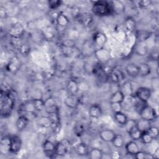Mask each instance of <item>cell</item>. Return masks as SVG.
I'll use <instances>...</instances> for the list:
<instances>
[{
    "instance_id": "e0dca14e",
    "label": "cell",
    "mask_w": 159,
    "mask_h": 159,
    "mask_svg": "<svg viewBox=\"0 0 159 159\" xmlns=\"http://www.w3.org/2000/svg\"><path fill=\"white\" fill-rule=\"evenodd\" d=\"M80 99L74 95L69 94L64 99L65 105L70 109H75L80 104Z\"/></svg>"
},
{
    "instance_id": "3957f363",
    "label": "cell",
    "mask_w": 159,
    "mask_h": 159,
    "mask_svg": "<svg viewBox=\"0 0 159 159\" xmlns=\"http://www.w3.org/2000/svg\"><path fill=\"white\" fill-rule=\"evenodd\" d=\"M140 118L148 121H153L157 118V112L155 108L146 104L139 112Z\"/></svg>"
},
{
    "instance_id": "f907efd6",
    "label": "cell",
    "mask_w": 159,
    "mask_h": 159,
    "mask_svg": "<svg viewBox=\"0 0 159 159\" xmlns=\"http://www.w3.org/2000/svg\"><path fill=\"white\" fill-rule=\"evenodd\" d=\"M147 104V102H143L140 100H139V99H137V100L135 101V102L134 104V107L135 109V111H137L138 112H139L140 111V110Z\"/></svg>"
},
{
    "instance_id": "ac0fdd59",
    "label": "cell",
    "mask_w": 159,
    "mask_h": 159,
    "mask_svg": "<svg viewBox=\"0 0 159 159\" xmlns=\"http://www.w3.org/2000/svg\"><path fill=\"white\" fill-rule=\"evenodd\" d=\"M110 4L112 14H120L124 12L125 11V6L124 4L120 1H109Z\"/></svg>"
},
{
    "instance_id": "277c9868",
    "label": "cell",
    "mask_w": 159,
    "mask_h": 159,
    "mask_svg": "<svg viewBox=\"0 0 159 159\" xmlns=\"http://www.w3.org/2000/svg\"><path fill=\"white\" fill-rule=\"evenodd\" d=\"M94 57L98 61V63L101 64H104L108 62L111 58V52L108 49L101 47L98 48L94 52Z\"/></svg>"
},
{
    "instance_id": "5b68a950",
    "label": "cell",
    "mask_w": 159,
    "mask_h": 159,
    "mask_svg": "<svg viewBox=\"0 0 159 159\" xmlns=\"http://www.w3.org/2000/svg\"><path fill=\"white\" fill-rule=\"evenodd\" d=\"M134 96L139 100L147 102L152 96L151 89L147 87H139L134 92Z\"/></svg>"
},
{
    "instance_id": "7402d4cb",
    "label": "cell",
    "mask_w": 159,
    "mask_h": 159,
    "mask_svg": "<svg viewBox=\"0 0 159 159\" xmlns=\"http://www.w3.org/2000/svg\"><path fill=\"white\" fill-rule=\"evenodd\" d=\"M10 140L11 137H2L0 142V153L2 155L10 152Z\"/></svg>"
},
{
    "instance_id": "30bf717a",
    "label": "cell",
    "mask_w": 159,
    "mask_h": 159,
    "mask_svg": "<svg viewBox=\"0 0 159 159\" xmlns=\"http://www.w3.org/2000/svg\"><path fill=\"white\" fill-rule=\"evenodd\" d=\"M22 140L18 135H13L11 137L10 140V153L17 154L19 152L22 148Z\"/></svg>"
},
{
    "instance_id": "74e56055",
    "label": "cell",
    "mask_w": 159,
    "mask_h": 159,
    "mask_svg": "<svg viewBox=\"0 0 159 159\" xmlns=\"http://www.w3.org/2000/svg\"><path fill=\"white\" fill-rule=\"evenodd\" d=\"M37 124L40 127L47 129L51 127V122L48 116H42L37 120Z\"/></svg>"
},
{
    "instance_id": "7a4b0ae2",
    "label": "cell",
    "mask_w": 159,
    "mask_h": 159,
    "mask_svg": "<svg viewBox=\"0 0 159 159\" xmlns=\"http://www.w3.org/2000/svg\"><path fill=\"white\" fill-rule=\"evenodd\" d=\"M92 11L94 15L98 16H106L112 14L109 1H104L93 2Z\"/></svg>"
},
{
    "instance_id": "836d02e7",
    "label": "cell",
    "mask_w": 159,
    "mask_h": 159,
    "mask_svg": "<svg viewBox=\"0 0 159 159\" xmlns=\"http://www.w3.org/2000/svg\"><path fill=\"white\" fill-rule=\"evenodd\" d=\"M112 145L117 148H120L125 144V139L120 134H116L113 140L111 142Z\"/></svg>"
},
{
    "instance_id": "e575fe53",
    "label": "cell",
    "mask_w": 159,
    "mask_h": 159,
    "mask_svg": "<svg viewBox=\"0 0 159 159\" xmlns=\"http://www.w3.org/2000/svg\"><path fill=\"white\" fill-rule=\"evenodd\" d=\"M102 151L98 148H92L89 149L88 153L89 158L91 159H101L103 157Z\"/></svg>"
},
{
    "instance_id": "7bdbcfd3",
    "label": "cell",
    "mask_w": 159,
    "mask_h": 159,
    "mask_svg": "<svg viewBox=\"0 0 159 159\" xmlns=\"http://www.w3.org/2000/svg\"><path fill=\"white\" fill-rule=\"evenodd\" d=\"M19 52L24 56L28 55L30 52V45L27 43H22L19 46Z\"/></svg>"
},
{
    "instance_id": "7c38bea8",
    "label": "cell",
    "mask_w": 159,
    "mask_h": 159,
    "mask_svg": "<svg viewBox=\"0 0 159 159\" xmlns=\"http://www.w3.org/2000/svg\"><path fill=\"white\" fill-rule=\"evenodd\" d=\"M123 79L124 75L120 70H114L107 74V81L112 84H118Z\"/></svg>"
},
{
    "instance_id": "11a10c76",
    "label": "cell",
    "mask_w": 159,
    "mask_h": 159,
    "mask_svg": "<svg viewBox=\"0 0 159 159\" xmlns=\"http://www.w3.org/2000/svg\"><path fill=\"white\" fill-rule=\"evenodd\" d=\"M7 14V12L5 9V8L2 6H1L0 7V17L1 19H5L6 18Z\"/></svg>"
},
{
    "instance_id": "9c48e42d",
    "label": "cell",
    "mask_w": 159,
    "mask_h": 159,
    "mask_svg": "<svg viewBox=\"0 0 159 159\" xmlns=\"http://www.w3.org/2000/svg\"><path fill=\"white\" fill-rule=\"evenodd\" d=\"M45 103V111L48 114L58 112V107L57 106L56 100L52 96L48 97L44 100Z\"/></svg>"
},
{
    "instance_id": "1f68e13d",
    "label": "cell",
    "mask_w": 159,
    "mask_h": 159,
    "mask_svg": "<svg viewBox=\"0 0 159 159\" xmlns=\"http://www.w3.org/2000/svg\"><path fill=\"white\" fill-rule=\"evenodd\" d=\"M139 66V75L141 76H147L151 73L150 65L146 63H142Z\"/></svg>"
},
{
    "instance_id": "d6986e66",
    "label": "cell",
    "mask_w": 159,
    "mask_h": 159,
    "mask_svg": "<svg viewBox=\"0 0 159 159\" xmlns=\"http://www.w3.org/2000/svg\"><path fill=\"white\" fill-rule=\"evenodd\" d=\"M102 114V111L101 106L98 104H93L91 105L88 109L89 116L94 119L99 118Z\"/></svg>"
},
{
    "instance_id": "83f0119b",
    "label": "cell",
    "mask_w": 159,
    "mask_h": 159,
    "mask_svg": "<svg viewBox=\"0 0 159 159\" xmlns=\"http://www.w3.org/2000/svg\"><path fill=\"white\" fill-rule=\"evenodd\" d=\"M152 35V33L147 30L140 29L137 31L136 37L139 42H144Z\"/></svg>"
},
{
    "instance_id": "cb8c5ba5",
    "label": "cell",
    "mask_w": 159,
    "mask_h": 159,
    "mask_svg": "<svg viewBox=\"0 0 159 159\" xmlns=\"http://www.w3.org/2000/svg\"><path fill=\"white\" fill-rule=\"evenodd\" d=\"M125 72L127 74L132 78L139 76V66L134 63H129L125 66Z\"/></svg>"
},
{
    "instance_id": "9f6ffc18",
    "label": "cell",
    "mask_w": 159,
    "mask_h": 159,
    "mask_svg": "<svg viewBox=\"0 0 159 159\" xmlns=\"http://www.w3.org/2000/svg\"><path fill=\"white\" fill-rule=\"evenodd\" d=\"M152 155L153 156V158H158L159 157V149H158V147H157L156 148V150L154 151L153 154H152Z\"/></svg>"
},
{
    "instance_id": "5bb4252c",
    "label": "cell",
    "mask_w": 159,
    "mask_h": 159,
    "mask_svg": "<svg viewBox=\"0 0 159 159\" xmlns=\"http://www.w3.org/2000/svg\"><path fill=\"white\" fill-rule=\"evenodd\" d=\"M93 40L96 46L101 48L106 43L107 38L104 33L102 32H97L93 35Z\"/></svg>"
},
{
    "instance_id": "ee69618b",
    "label": "cell",
    "mask_w": 159,
    "mask_h": 159,
    "mask_svg": "<svg viewBox=\"0 0 159 159\" xmlns=\"http://www.w3.org/2000/svg\"><path fill=\"white\" fill-rule=\"evenodd\" d=\"M84 130H85L84 126L81 123H78L76 124L75 126L74 127V132L77 136L80 137L82 135L84 132Z\"/></svg>"
},
{
    "instance_id": "681fc988",
    "label": "cell",
    "mask_w": 159,
    "mask_h": 159,
    "mask_svg": "<svg viewBox=\"0 0 159 159\" xmlns=\"http://www.w3.org/2000/svg\"><path fill=\"white\" fill-rule=\"evenodd\" d=\"M136 125V120L134 119H128L124 125L126 132L128 133L132 128Z\"/></svg>"
},
{
    "instance_id": "816d5d0a",
    "label": "cell",
    "mask_w": 159,
    "mask_h": 159,
    "mask_svg": "<svg viewBox=\"0 0 159 159\" xmlns=\"http://www.w3.org/2000/svg\"><path fill=\"white\" fill-rule=\"evenodd\" d=\"M152 4V1L150 0H142L138 2L139 6L142 9H146L148 7Z\"/></svg>"
},
{
    "instance_id": "d4e9b609",
    "label": "cell",
    "mask_w": 159,
    "mask_h": 159,
    "mask_svg": "<svg viewBox=\"0 0 159 159\" xmlns=\"http://www.w3.org/2000/svg\"><path fill=\"white\" fill-rule=\"evenodd\" d=\"M151 126V122L145 119L140 118L138 120H136V127L142 132H147Z\"/></svg>"
},
{
    "instance_id": "b9f144b4",
    "label": "cell",
    "mask_w": 159,
    "mask_h": 159,
    "mask_svg": "<svg viewBox=\"0 0 159 159\" xmlns=\"http://www.w3.org/2000/svg\"><path fill=\"white\" fill-rule=\"evenodd\" d=\"M140 140H142V142L144 143V144H150L152 142V141L153 140V139L152 138V137L148 134V132H142Z\"/></svg>"
},
{
    "instance_id": "d590c367",
    "label": "cell",
    "mask_w": 159,
    "mask_h": 159,
    "mask_svg": "<svg viewBox=\"0 0 159 159\" xmlns=\"http://www.w3.org/2000/svg\"><path fill=\"white\" fill-rule=\"evenodd\" d=\"M124 26L125 27L126 29L130 32H133L135 30L136 28V23L135 20L131 17H128L124 20Z\"/></svg>"
},
{
    "instance_id": "ffe728a7",
    "label": "cell",
    "mask_w": 159,
    "mask_h": 159,
    "mask_svg": "<svg viewBox=\"0 0 159 159\" xmlns=\"http://www.w3.org/2000/svg\"><path fill=\"white\" fill-rule=\"evenodd\" d=\"M66 89L69 94L76 96L79 91V84L75 80L70 79L67 83Z\"/></svg>"
},
{
    "instance_id": "f35d334b",
    "label": "cell",
    "mask_w": 159,
    "mask_h": 159,
    "mask_svg": "<svg viewBox=\"0 0 159 159\" xmlns=\"http://www.w3.org/2000/svg\"><path fill=\"white\" fill-rule=\"evenodd\" d=\"M130 137L134 141L140 140L142 132L137 129L136 125L128 132Z\"/></svg>"
},
{
    "instance_id": "2e32d148",
    "label": "cell",
    "mask_w": 159,
    "mask_h": 159,
    "mask_svg": "<svg viewBox=\"0 0 159 159\" xmlns=\"http://www.w3.org/2000/svg\"><path fill=\"white\" fill-rule=\"evenodd\" d=\"M116 134L112 130L109 129H102L99 133L101 139L105 142H111Z\"/></svg>"
},
{
    "instance_id": "4316f807",
    "label": "cell",
    "mask_w": 159,
    "mask_h": 159,
    "mask_svg": "<svg viewBox=\"0 0 159 159\" xmlns=\"http://www.w3.org/2000/svg\"><path fill=\"white\" fill-rule=\"evenodd\" d=\"M76 153L80 156H87L88 155L89 148L88 146L83 142L80 143L75 148Z\"/></svg>"
},
{
    "instance_id": "c3c4849f",
    "label": "cell",
    "mask_w": 159,
    "mask_h": 159,
    "mask_svg": "<svg viewBox=\"0 0 159 159\" xmlns=\"http://www.w3.org/2000/svg\"><path fill=\"white\" fill-rule=\"evenodd\" d=\"M110 107L114 113L121 112L122 110V103H119V102L110 103Z\"/></svg>"
},
{
    "instance_id": "ba28073f",
    "label": "cell",
    "mask_w": 159,
    "mask_h": 159,
    "mask_svg": "<svg viewBox=\"0 0 159 159\" xmlns=\"http://www.w3.org/2000/svg\"><path fill=\"white\" fill-rule=\"evenodd\" d=\"M70 143L66 140H62L55 144V155L65 156L69 150Z\"/></svg>"
},
{
    "instance_id": "52a82bcc",
    "label": "cell",
    "mask_w": 159,
    "mask_h": 159,
    "mask_svg": "<svg viewBox=\"0 0 159 159\" xmlns=\"http://www.w3.org/2000/svg\"><path fill=\"white\" fill-rule=\"evenodd\" d=\"M21 67V61L19 58L14 56L12 57L6 65V68L8 72L11 74H16Z\"/></svg>"
},
{
    "instance_id": "9a60e30c",
    "label": "cell",
    "mask_w": 159,
    "mask_h": 159,
    "mask_svg": "<svg viewBox=\"0 0 159 159\" xmlns=\"http://www.w3.org/2000/svg\"><path fill=\"white\" fill-rule=\"evenodd\" d=\"M48 117L50 119L51 122V127L53 129L54 132H58L60 129V119L58 112H55L48 114Z\"/></svg>"
},
{
    "instance_id": "bcb514c9",
    "label": "cell",
    "mask_w": 159,
    "mask_h": 159,
    "mask_svg": "<svg viewBox=\"0 0 159 159\" xmlns=\"http://www.w3.org/2000/svg\"><path fill=\"white\" fill-rule=\"evenodd\" d=\"M148 132V134L152 137L153 140L157 139L159 135V131L158 129L156 126H150V127L148 129V130L147 131Z\"/></svg>"
},
{
    "instance_id": "44dd1931",
    "label": "cell",
    "mask_w": 159,
    "mask_h": 159,
    "mask_svg": "<svg viewBox=\"0 0 159 159\" xmlns=\"http://www.w3.org/2000/svg\"><path fill=\"white\" fill-rule=\"evenodd\" d=\"M122 94L126 96H132L134 94V89L132 84L130 81H125L120 86L119 89Z\"/></svg>"
},
{
    "instance_id": "60d3db41",
    "label": "cell",
    "mask_w": 159,
    "mask_h": 159,
    "mask_svg": "<svg viewBox=\"0 0 159 159\" xmlns=\"http://www.w3.org/2000/svg\"><path fill=\"white\" fill-rule=\"evenodd\" d=\"M42 35L43 36L44 39H45L47 40L52 39L55 36V34L53 32V29L51 27H46L42 32Z\"/></svg>"
},
{
    "instance_id": "4dcf8cb0",
    "label": "cell",
    "mask_w": 159,
    "mask_h": 159,
    "mask_svg": "<svg viewBox=\"0 0 159 159\" xmlns=\"http://www.w3.org/2000/svg\"><path fill=\"white\" fill-rule=\"evenodd\" d=\"M29 122V121L28 120V119L24 116L20 114L17 117L16 122V128L19 131H22L26 127Z\"/></svg>"
},
{
    "instance_id": "ab89813d",
    "label": "cell",
    "mask_w": 159,
    "mask_h": 159,
    "mask_svg": "<svg viewBox=\"0 0 159 159\" xmlns=\"http://www.w3.org/2000/svg\"><path fill=\"white\" fill-rule=\"evenodd\" d=\"M35 108L36 109V111L40 112L45 109V103L44 100L42 99V98H37V99H32Z\"/></svg>"
},
{
    "instance_id": "d6a6232c",
    "label": "cell",
    "mask_w": 159,
    "mask_h": 159,
    "mask_svg": "<svg viewBox=\"0 0 159 159\" xmlns=\"http://www.w3.org/2000/svg\"><path fill=\"white\" fill-rule=\"evenodd\" d=\"M114 119L118 124L123 126L125 125V124L128 120L127 116L124 113H123L122 111L114 113Z\"/></svg>"
},
{
    "instance_id": "f1b7e54d",
    "label": "cell",
    "mask_w": 159,
    "mask_h": 159,
    "mask_svg": "<svg viewBox=\"0 0 159 159\" xmlns=\"http://www.w3.org/2000/svg\"><path fill=\"white\" fill-rule=\"evenodd\" d=\"M20 113L24 112H37L32 100L25 101L21 104L19 107Z\"/></svg>"
},
{
    "instance_id": "4fadbf2b",
    "label": "cell",
    "mask_w": 159,
    "mask_h": 159,
    "mask_svg": "<svg viewBox=\"0 0 159 159\" xmlns=\"http://www.w3.org/2000/svg\"><path fill=\"white\" fill-rule=\"evenodd\" d=\"M75 19L80 24L84 26H88L91 25L93 20L92 15L88 12L80 13Z\"/></svg>"
},
{
    "instance_id": "7dc6e473",
    "label": "cell",
    "mask_w": 159,
    "mask_h": 159,
    "mask_svg": "<svg viewBox=\"0 0 159 159\" xmlns=\"http://www.w3.org/2000/svg\"><path fill=\"white\" fill-rule=\"evenodd\" d=\"M61 46L66 48H75L76 42L73 39H65L61 42Z\"/></svg>"
},
{
    "instance_id": "f546056e",
    "label": "cell",
    "mask_w": 159,
    "mask_h": 159,
    "mask_svg": "<svg viewBox=\"0 0 159 159\" xmlns=\"http://www.w3.org/2000/svg\"><path fill=\"white\" fill-rule=\"evenodd\" d=\"M125 96L119 89L112 94L109 98V103L112 102H119L122 103L125 99Z\"/></svg>"
},
{
    "instance_id": "f6af8a7d",
    "label": "cell",
    "mask_w": 159,
    "mask_h": 159,
    "mask_svg": "<svg viewBox=\"0 0 159 159\" xmlns=\"http://www.w3.org/2000/svg\"><path fill=\"white\" fill-rule=\"evenodd\" d=\"M63 2L61 1H58V0H49L47 2L48 7L50 9L54 10L59 7L61 4Z\"/></svg>"
},
{
    "instance_id": "8992f818",
    "label": "cell",
    "mask_w": 159,
    "mask_h": 159,
    "mask_svg": "<svg viewBox=\"0 0 159 159\" xmlns=\"http://www.w3.org/2000/svg\"><path fill=\"white\" fill-rule=\"evenodd\" d=\"M25 32V29L24 26L19 22H16L12 24L8 31V34L13 39L20 38Z\"/></svg>"
},
{
    "instance_id": "8fae6325",
    "label": "cell",
    "mask_w": 159,
    "mask_h": 159,
    "mask_svg": "<svg viewBox=\"0 0 159 159\" xmlns=\"http://www.w3.org/2000/svg\"><path fill=\"white\" fill-rule=\"evenodd\" d=\"M42 149L44 154L49 158L55 155V144L51 140H45L42 144Z\"/></svg>"
},
{
    "instance_id": "8d00e7d4",
    "label": "cell",
    "mask_w": 159,
    "mask_h": 159,
    "mask_svg": "<svg viewBox=\"0 0 159 159\" xmlns=\"http://www.w3.org/2000/svg\"><path fill=\"white\" fill-rule=\"evenodd\" d=\"M135 51L138 55L143 56L147 54L148 48L147 45L144 44V42H139L138 44L135 46Z\"/></svg>"
},
{
    "instance_id": "db71d44e",
    "label": "cell",
    "mask_w": 159,
    "mask_h": 159,
    "mask_svg": "<svg viewBox=\"0 0 159 159\" xmlns=\"http://www.w3.org/2000/svg\"><path fill=\"white\" fill-rule=\"evenodd\" d=\"M145 155H146V152L139 150L137 153L134 155V157L137 159H145Z\"/></svg>"
},
{
    "instance_id": "f5cc1de1",
    "label": "cell",
    "mask_w": 159,
    "mask_h": 159,
    "mask_svg": "<svg viewBox=\"0 0 159 159\" xmlns=\"http://www.w3.org/2000/svg\"><path fill=\"white\" fill-rule=\"evenodd\" d=\"M151 86L153 90L158 91L159 87V82L158 78H154L153 79H152L151 82Z\"/></svg>"
},
{
    "instance_id": "6da1fadb",
    "label": "cell",
    "mask_w": 159,
    "mask_h": 159,
    "mask_svg": "<svg viewBox=\"0 0 159 159\" xmlns=\"http://www.w3.org/2000/svg\"><path fill=\"white\" fill-rule=\"evenodd\" d=\"M15 100L14 98L9 91H1V114L2 116L7 117L11 115L14 107Z\"/></svg>"
},
{
    "instance_id": "603a6c76",
    "label": "cell",
    "mask_w": 159,
    "mask_h": 159,
    "mask_svg": "<svg viewBox=\"0 0 159 159\" xmlns=\"http://www.w3.org/2000/svg\"><path fill=\"white\" fill-rule=\"evenodd\" d=\"M125 149L127 154L133 156L140 150L137 143L134 140L128 142L125 145Z\"/></svg>"
},
{
    "instance_id": "484cf974",
    "label": "cell",
    "mask_w": 159,
    "mask_h": 159,
    "mask_svg": "<svg viewBox=\"0 0 159 159\" xmlns=\"http://www.w3.org/2000/svg\"><path fill=\"white\" fill-rule=\"evenodd\" d=\"M55 21L57 24L61 27H66L70 23V20L68 17L63 13H58L56 19Z\"/></svg>"
}]
</instances>
